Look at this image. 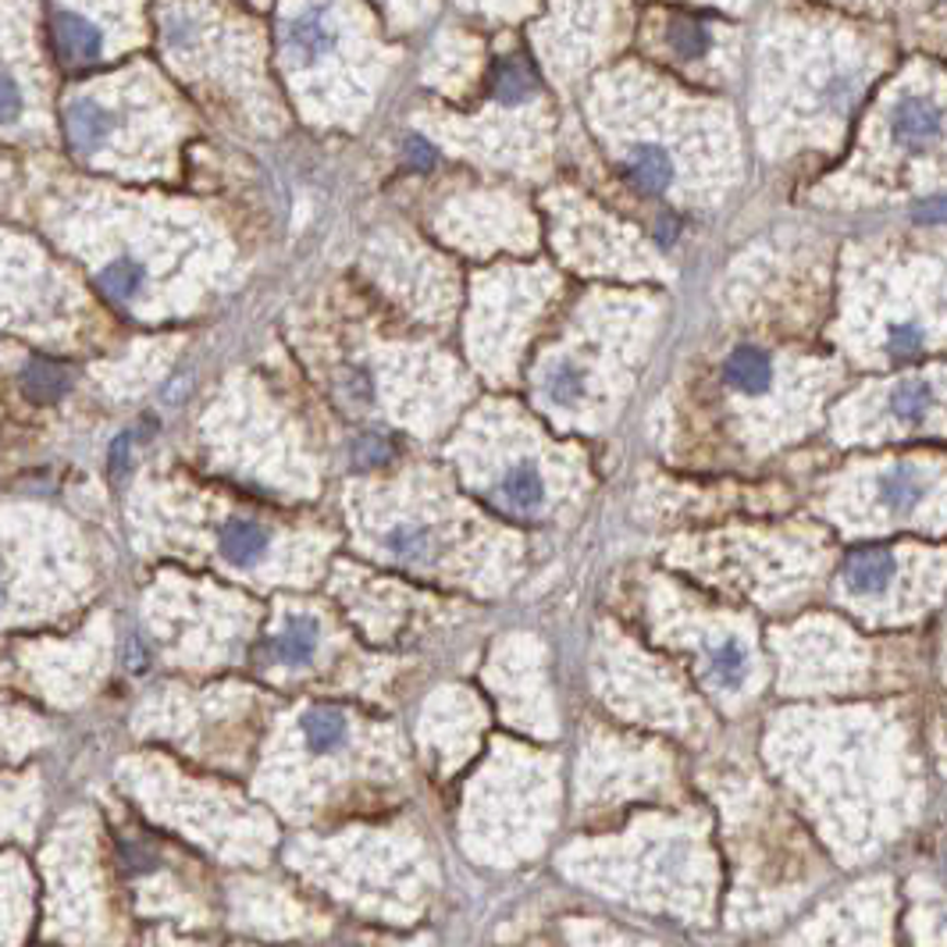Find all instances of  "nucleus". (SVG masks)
Segmentation results:
<instances>
[{
    "mask_svg": "<svg viewBox=\"0 0 947 947\" xmlns=\"http://www.w3.org/2000/svg\"><path fill=\"white\" fill-rule=\"evenodd\" d=\"M100 29L83 15H72V11H61L53 15V53L64 68H86L100 58Z\"/></svg>",
    "mask_w": 947,
    "mask_h": 947,
    "instance_id": "nucleus-1",
    "label": "nucleus"
},
{
    "mask_svg": "<svg viewBox=\"0 0 947 947\" xmlns=\"http://www.w3.org/2000/svg\"><path fill=\"white\" fill-rule=\"evenodd\" d=\"M895 571H898V560L890 549H879V546H865V549H855L844 563V588L855 591V595H879L890 588V580H895Z\"/></svg>",
    "mask_w": 947,
    "mask_h": 947,
    "instance_id": "nucleus-2",
    "label": "nucleus"
},
{
    "mask_svg": "<svg viewBox=\"0 0 947 947\" xmlns=\"http://www.w3.org/2000/svg\"><path fill=\"white\" fill-rule=\"evenodd\" d=\"M926 492H930V474H926V467H915V464L890 467L876 484L879 503H884L887 513H895V517H909V513L926 499Z\"/></svg>",
    "mask_w": 947,
    "mask_h": 947,
    "instance_id": "nucleus-3",
    "label": "nucleus"
},
{
    "mask_svg": "<svg viewBox=\"0 0 947 947\" xmlns=\"http://www.w3.org/2000/svg\"><path fill=\"white\" fill-rule=\"evenodd\" d=\"M723 377L730 388L744 392V396H759L774 382V360L759 346H738L723 363Z\"/></svg>",
    "mask_w": 947,
    "mask_h": 947,
    "instance_id": "nucleus-4",
    "label": "nucleus"
},
{
    "mask_svg": "<svg viewBox=\"0 0 947 947\" xmlns=\"http://www.w3.org/2000/svg\"><path fill=\"white\" fill-rule=\"evenodd\" d=\"M286 47L300 58H321L335 47V29L328 25V15L321 8H307L303 15L286 22Z\"/></svg>",
    "mask_w": 947,
    "mask_h": 947,
    "instance_id": "nucleus-5",
    "label": "nucleus"
},
{
    "mask_svg": "<svg viewBox=\"0 0 947 947\" xmlns=\"http://www.w3.org/2000/svg\"><path fill=\"white\" fill-rule=\"evenodd\" d=\"M64 129L79 154H93L97 146H104L107 135H111V115L93 100H75L64 111Z\"/></svg>",
    "mask_w": 947,
    "mask_h": 947,
    "instance_id": "nucleus-6",
    "label": "nucleus"
},
{
    "mask_svg": "<svg viewBox=\"0 0 947 947\" xmlns=\"http://www.w3.org/2000/svg\"><path fill=\"white\" fill-rule=\"evenodd\" d=\"M499 499H503V506L520 513V517H527V513H538L541 506H546V481H541L538 467L531 464H513L503 481H499Z\"/></svg>",
    "mask_w": 947,
    "mask_h": 947,
    "instance_id": "nucleus-7",
    "label": "nucleus"
},
{
    "mask_svg": "<svg viewBox=\"0 0 947 947\" xmlns=\"http://www.w3.org/2000/svg\"><path fill=\"white\" fill-rule=\"evenodd\" d=\"M890 129L901 143L919 146V143H930L933 135L940 132V111L923 97H904L895 107V118H890Z\"/></svg>",
    "mask_w": 947,
    "mask_h": 947,
    "instance_id": "nucleus-8",
    "label": "nucleus"
},
{
    "mask_svg": "<svg viewBox=\"0 0 947 947\" xmlns=\"http://www.w3.org/2000/svg\"><path fill=\"white\" fill-rule=\"evenodd\" d=\"M627 175L645 193H662V189L673 182V160L662 146L642 143L627 154Z\"/></svg>",
    "mask_w": 947,
    "mask_h": 947,
    "instance_id": "nucleus-9",
    "label": "nucleus"
},
{
    "mask_svg": "<svg viewBox=\"0 0 947 947\" xmlns=\"http://www.w3.org/2000/svg\"><path fill=\"white\" fill-rule=\"evenodd\" d=\"M706 676L720 692H738L744 684V676H748V652H744V645L738 638H727L716 648H709Z\"/></svg>",
    "mask_w": 947,
    "mask_h": 947,
    "instance_id": "nucleus-10",
    "label": "nucleus"
},
{
    "mask_svg": "<svg viewBox=\"0 0 947 947\" xmlns=\"http://www.w3.org/2000/svg\"><path fill=\"white\" fill-rule=\"evenodd\" d=\"M887 410L901 424L926 421V413L933 410V385L923 382V377H909V382L895 385V392H890V399H887Z\"/></svg>",
    "mask_w": 947,
    "mask_h": 947,
    "instance_id": "nucleus-11",
    "label": "nucleus"
},
{
    "mask_svg": "<svg viewBox=\"0 0 947 947\" xmlns=\"http://www.w3.org/2000/svg\"><path fill=\"white\" fill-rule=\"evenodd\" d=\"M541 388H546V399L552 406H563L566 410V406H577L585 399V371H580L574 360H560L546 371Z\"/></svg>",
    "mask_w": 947,
    "mask_h": 947,
    "instance_id": "nucleus-12",
    "label": "nucleus"
},
{
    "mask_svg": "<svg viewBox=\"0 0 947 947\" xmlns=\"http://www.w3.org/2000/svg\"><path fill=\"white\" fill-rule=\"evenodd\" d=\"M492 86H495V97H499V100L520 104V100H527V97L535 93L538 79H535L531 64H527L524 58H503V61L495 64Z\"/></svg>",
    "mask_w": 947,
    "mask_h": 947,
    "instance_id": "nucleus-13",
    "label": "nucleus"
},
{
    "mask_svg": "<svg viewBox=\"0 0 947 947\" xmlns=\"http://www.w3.org/2000/svg\"><path fill=\"white\" fill-rule=\"evenodd\" d=\"M22 388L36 403H53L68 392V371L53 360H33L22 374Z\"/></svg>",
    "mask_w": 947,
    "mask_h": 947,
    "instance_id": "nucleus-14",
    "label": "nucleus"
},
{
    "mask_svg": "<svg viewBox=\"0 0 947 947\" xmlns=\"http://www.w3.org/2000/svg\"><path fill=\"white\" fill-rule=\"evenodd\" d=\"M264 546H267V535H264L256 524H250V520L225 524V531H221V552H225V556L232 560V563H239V566L253 563V560L264 552Z\"/></svg>",
    "mask_w": 947,
    "mask_h": 947,
    "instance_id": "nucleus-15",
    "label": "nucleus"
},
{
    "mask_svg": "<svg viewBox=\"0 0 947 947\" xmlns=\"http://www.w3.org/2000/svg\"><path fill=\"white\" fill-rule=\"evenodd\" d=\"M303 734L314 752H332L346 741V720L335 709H310L303 716Z\"/></svg>",
    "mask_w": 947,
    "mask_h": 947,
    "instance_id": "nucleus-16",
    "label": "nucleus"
},
{
    "mask_svg": "<svg viewBox=\"0 0 947 947\" xmlns=\"http://www.w3.org/2000/svg\"><path fill=\"white\" fill-rule=\"evenodd\" d=\"M317 652V627L310 620H292L289 631L278 638V656L286 662H307Z\"/></svg>",
    "mask_w": 947,
    "mask_h": 947,
    "instance_id": "nucleus-17",
    "label": "nucleus"
},
{
    "mask_svg": "<svg viewBox=\"0 0 947 947\" xmlns=\"http://www.w3.org/2000/svg\"><path fill=\"white\" fill-rule=\"evenodd\" d=\"M667 39L681 58H702L709 50V29H702V22L695 19H673Z\"/></svg>",
    "mask_w": 947,
    "mask_h": 947,
    "instance_id": "nucleus-18",
    "label": "nucleus"
},
{
    "mask_svg": "<svg viewBox=\"0 0 947 947\" xmlns=\"http://www.w3.org/2000/svg\"><path fill=\"white\" fill-rule=\"evenodd\" d=\"M388 552L396 560H403V563H421L424 560V552H428V546H431V538H428V531L424 527H417V524H399L396 531H388Z\"/></svg>",
    "mask_w": 947,
    "mask_h": 947,
    "instance_id": "nucleus-19",
    "label": "nucleus"
},
{
    "mask_svg": "<svg viewBox=\"0 0 947 947\" xmlns=\"http://www.w3.org/2000/svg\"><path fill=\"white\" fill-rule=\"evenodd\" d=\"M140 286H143V271L132 261H115L111 267H104V275H100V289L107 296H115V300H132V296L140 292Z\"/></svg>",
    "mask_w": 947,
    "mask_h": 947,
    "instance_id": "nucleus-20",
    "label": "nucleus"
},
{
    "mask_svg": "<svg viewBox=\"0 0 947 947\" xmlns=\"http://www.w3.org/2000/svg\"><path fill=\"white\" fill-rule=\"evenodd\" d=\"M919 346H923V328L915 321H901L887 328V349L895 357H912Z\"/></svg>",
    "mask_w": 947,
    "mask_h": 947,
    "instance_id": "nucleus-21",
    "label": "nucleus"
},
{
    "mask_svg": "<svg viewBox=\"0 0 947 947\" xmlns=\"http://www.w3.org/2000/svg\"><path fill=\"white\" fill-rule=\"evenodd\" d=\"M388 453H392V445H388L382 435H360V439L353 442V456H357V464L374 467V464H382V459H388Z\"/></svg>",
    "mask_w": 947,
    "mask_h": 947,
    "instance_id": "nucleus-22",
    "label": "nucleus"
},
{
    "mask_svg": "<svg viewBox=\"0 0 947 947\" xmlns=\"http://www.w3.org/2000/svg\"><path fill=\"white\" fill-rule=\"evenodd\" d=\"M22 111V89L15 79L0 75V125H8V121H15Z\"/></svg>",
    "mask_w": 947,
    "mask_h": 947,
    "instance_id": "nucleus-23",
    "label": "nucleus"
},
{
    "mask_svg": "<svg viewBox=\"0 0 947 947\" xmlns=\"http://www.w3.org/2000/svg\"><path fill=\"white\" fill-rule=\"evenodd\" d=\"M406 157H410V165L413 168H431L435 165V151H431V146L424 143V140H406Z\"/></svg>",
    "mask_w": 947,
    "mask_h": 947,
    "instance_id": "nucleus-24",
    "label": "nucleus"
},
{
    "mask_svg": "<svg viewBox=\"0 0 947 947\" xmlns=\"http://www.w3.org/2000/svg\"><path fill=\"white\" fill-rule=\"evenodd\" d=\"M915 218L919 221H947V196H937V200H926L915 207Z\"/></svg>",
    "mask_w": 947,
    "mask_h": 947,
    "instance_id": "nucleus-25",
    "label": "nucleus"
},
{
    "mask_svg": "<svg viewBox=\"0 0 947 947\" xmlns=\"http://www.w3.org/2000/svg\"><path fill=\"white\" fill-rule=\"evenodd\" d=\"M111 467H115V474H125V470H129V435H121V439L111 445Z\"/></svg>",
    "mask_w": 947,
    "mask_h": 947,
    "instance_id": "nucleus-26",
    "label": "nucleus"
},
{
    "mask_svg": "<svg viewBox=\"0 0 947 947\" xmlns=\"http://www.w3.org/2000/svg\"><path fill=\"white\" fill-rule=\"evenodd\" d=\"M189 36H193V33H189V25H185V22H175V29H168V44H171V47H185Z\"/></svg>",
    "mask_w": 947,
    "mask_h": 947,
    "instance_id": "nucleus-27",
    "label": "nucleus"
},
{
    "mask_svg": "<svg viewBox=\"0 0 947 947\" xmlns=\"http://www.w3.org/2000/svg\"><path fill=\"white\" fill-rule=\"evenodd\" d=\"M0 602H4V591H0Z\"/></svg>",
    "mask_w": 947,
    "mask_h": 947,
    "instance_id": "nucleus-28",
    "label": "nucleus"
}]
</instances>
